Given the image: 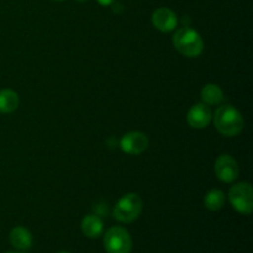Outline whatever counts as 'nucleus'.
Wrapping results in <instances>:
<instances>
[{
	"label": "nucleus",
	"mask_w": 253,
	"mask_h": 253,
	"mask_svg": "<svg viewBox=\"0 0 253 253\" xmlns=\"http://www.w3.org/2000/svg\"><path fill=\"white\" fill-rule=\"evenodd\" d=\"M202 101L207 105H219L224 100V91L217 84L209 83L205 84L200 90Z\"/></svg>",
	"instance_id": "obj_12"
},
{
	"label": "nucleus",
	"mask_w": 253,
	"mask_h": 253,
	"mask_svg": "<svg viewBox=\"0 0 253 253\" xmlns=\"http://www.w3.org/2000/svg\"><path fill=\"white\" fill-rule=\"evenodd\" d=\"M20 99L16 91L11 89L0 90V113L10 114L19 108Z\"/></svg>",
	"instance_id": "obj_13"
},
{
	"label": "nucleus",
	"mask_w": 253,
	"mask_h": 253,
	"mask_svg": "<svg viewBox=\"0 0 253 253\" xmlns=\"http://www.w3.org/2000/svg\"><path fill=\"white\" fill-rule=\"evenodd\" d=\"M152 25L161 32H170L177 27L178 16L168 7H158L152 14Z\"/></svg>",
	"instance_id": "obj_9"
},
{
	"label": "nucleus",
	"mask_w": 253,
	"mask_h": 253,
	"mask_svg": "<svg viewBox=\"0 0 253 253\" xmlns=\"http://www.w3.org/2000/svg\"><path fill=\"white\" fill-rule=\"evenodd\" d=\"M77 1H79V2H84V1H88V0H77Z\"/></svg>",
	"instance_id": "obj_17"
},
{
	"label": "nucleus",
	"mask_w": 253,
	"mask_h": 253,
	"mask_svg": "<svg viewBox=\"0 0 253 253\" xmlns=\"http://www.w3.org/2000/svg\"><path fill=\"white\" fill-rule=\"evenodd\" d=\"M10 244L14 249L25 251L32 246V235L26 227L16 226L10 231Z\"/></svg>",
	"instance_id": "obj_10"
},
{
	"label": "nucleus",
	"mask_w": 253,
	"mask_h": 253,
	"mask_svg": "<svg viewBox=\"0 0 253 253\" xmlns=\"http://www.w3.org/2000/svg\"><path fill=\"white\" fill-rule=\"evenodd\" d=\"M58 253H71V252H68V251H61V252H58Z\"/></svg>",
	"instance_id": "obj_18"
},
{
	"label": "nucleus",
	"mask_w": 253,
	"mask_h": 253,
	"mask_svg": "<svg viewBox=\"0 0 253 253\" xmlns=\"http://www.w3.org/2000/svg\"><path fill=\"white\" fill-rule=\"evenodd\" d=\"M173 44L175 49L184 57L195 58L204 51V41L197 30L192 27H180L173 36Z\"/></svg>",
	"instance_id": "obj_2"
},
{
	"label": "nucleus",
	"mask_w": 253,
	"mask_h": 253,
	"mask_svg": "<svg viewBox=\"0 0 253 253\" xmlns=\"http://www.w3.org/2000/svg\"><path fill=\"white\" fill-rule=\"evenodd\" d=\"M81 230L84 236L89 239H96L100 236L104 231V222L98 215L90 214L83 217L81 224Z\"/></svg>",
	"instance_id": "obj_11"
},
{
	"label": "nucleus",
	"mask_w": 253,
	"mask_h": 253,
	"mask_svg": "<svg viewBox=\"0 0 253 253\" xmlns=\"http://www.w3.org/2000/svg\"><path fill=\"white\" fill-rule=\"evenodd\" d=\"M225 205V193L220 189H211L205 194L204 207L210 211H217Z\"/></svg>",
	"instance_id": "obj_14"
},
{
	"label": "nucleus",
	"mask_w": 253,
	"mask_h": 253,
	"mask_svg": "<svg viewBox=\"0 0 253 253\" xmlns=\"http://www.w3.org/2000/svg\"><path fill=\"white\" fill-rule=\"evenodd\" d=\"M212 120V111L209 105L204 103H199L193 105L187 114V121L190 127L193 128H205Z\"/></svg>",
	"instance_id": "obj_8"
},
{
	"label": "nucleus",
	"mask_w": 253,
	"mask_h": 253,
	"mask_svg": "<svg viewBox=\"0 0 253 253\" xmlns=\"http://www.w3.org/2000/svg\"><path fill=\"white\" fill-rule=\"evenodd\" d=\"M229 200L232 208L242 215H251L253 210V190L250 183L241 182L230 189Z\"/></svg>",
	"instance_id": "obj_5"
},
{
	"label": "nucleus",
	"mask_w": 253,
	"mask_h": 253,
	"mask_svg": "<svg viewBox=\"0 0 253 253\" xmlns=\"http://www.w3.org/2000/svg\"><path fill=\"white\" fill-rule=\"evenodd\" d=\"M54 1H64V0H54Z\"/></svg>",
	"instance_id": "obj_19"
},
{
	"label": "nucleus",
	"mask_w": 253,
	"mask_h": 253,
	"mask_svg": "<svg viewBox=\"0 0 253 253\" xmlns=\"http://www.w3.org/2000/svg\"><path fill=\"white\" fill-rule=\"evenodd\" d=\"M96 1H98L101 6H110V5L114 4L115 0H96Z\"/></svg>",
	"instance_id": "obj_15"
},
{
	"label": "nucleus",
	"mask_w": 253,
	"mask_h": 253,
	"mask_svg": "<svg viewBox=\"0 0 253 253\" xmlns=\"http://www.w3.org/2000/svg\"><path fill=\"white\" fill-rule=\"evenodd\" d=\"M143 209V202L136 193H127L123 195L114 208L113 216L116 221L123 224H131L140 217Z\"/></svg>",
	"instance_id": "obj_3"
},
{
	"label": "nucleus",
	"mask_w": 253,
	"mask_h": 253,
	"mask_svg": "<svg viewBox=\"0 0 253 253\" xmlns=\"http://www.w3.org/2000/svg\"><path fill=\"white\" fill-rule=\"evenodd\" d=\"M104 249L108 253H131L132 237L124 227H110L104 236Z\"/></svg>",
	"instance_id": "obj_4"
},
{
	"label": "nucleus",
	"mask_w": 253,
	"mask_h": 253,
	"mask_svg": "<svg viewBox=\"0 0 253 253\" xmlns=\"http://www.w3.org/2000/svg\"><path fill=\"white\" fill-rule=\"evenodd\" d=\"M214 170L217 179L222 183H227V184L234 183L240 174L239 165H237L236 160L232 156L226 155V153L220 155L216 158Z\"/></svg>",
	"instance_id": "obj_6"
},
{
	"label": "nucleus",
	"mask_w": 253,
	"mask_h": 253,
	"mask_svg": "<svg viewBox=\"0 0 253 253\" xmlns=\"http://www.w3.org/2000/svg\"><path fill=\"white\" fill-rule=\"evenodd\" d=\"M212 118H214L215 127L222 136L235 137L244 130V118L241 113L232 105L219 106Z\"/></svg>",
	"instance_id": "obj_1"
},
{
	"label": "nucleus",
	"mask_w": 253,
	"mask_h": 253,
	"mask_svg": "<svg viewBox=\"0 0 253 253\" xmlns=\"http://www.w3.org/2000/svg\"><path fill=\"white\" fill-rule=\"evenodd\" d=\"M148 137L140 131H131L125 133L120 140V148L123 152L131 156H138L148 147Z\"/></svg>",
	"instance_id": "obj_7"
},
{
	"label": "nucleus",
	"mask_w": 253,
	"mask_h": 253,
	"mask_svg": "<svg viewBox=\"0 0 253 253\" xmlns=\"http://www.w3.org/2000/svg\"><path fill=\"white\" fill-rule=\"evenodd\" d=\"M6 253H25V252H17V251H11V252H6Z\"/></svg>",
	"instance_id": "obj_16"
}]
</instances>
